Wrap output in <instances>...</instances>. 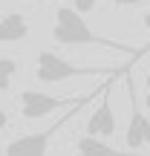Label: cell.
<instances>
[{"instance_id":"1","label":"cell","mask_w":150,"mask_h":156,"mask_svg":"<svg viewBox=\"0 0 150 156\" xmlns=\"http://www.w3.org/2000/svg\"><path fill=\"white\" fill-rule=\"evenodd\" d=\"M52 38H55V44H64V46H104V49H113V52H124V55H130V58H141L147 52V49H136V46H130V44H118V41H113V38L98 35L84 20V15H78L72 6H58L55 9Z\"/></svg>"},{"instance_id":"9","label":"cell","mask_w":150,"mask_h":156,"mask_svg":"<svg viewBox=\"0 0 150 156\" xmlns=\"http://www.w3.org/2000/svg\"><path fill=\"white\" fill-rule=\"evenodd\" d=\"M15 75H17V61L15 58H0V93L12 90Z\"/></svg>"},{"instance_id":"13","label":"cell","mask_w":150,"mask_h":156,"mask_svg":"<svg viewBox=\"0 0 150 156\" xmlns=\"http://www.w3.org/2000/svg\"><path fill=\"white\" fill-rule=\"evenodd\" d=\"M141 23H145V29L150 32V12H145V17H141Z\"/></svg>"},{"instance_id":"2","label":"cell","mask_w":150,"mask_h":156,"mask_svg":"<svg viewBox=\"0 0 150 156\" xmlns=\"http://www.w3.org/2000/svg\"><path fill=\"white\" fill-rule=\"evenodd\" d=\"M35 75H38L40 84H61V81H69V78H89V75H124L127 67L116 69V67H78V64L61 58L58 52H49V49H40L38 58H35Z\"/></svg>"},{"instance_id":"14","label":"cell","mask_w":150,"mask_h":156,"mask_svg":"<svg viewBox=\"0 0 150 156\" xmlns=\"http://www.w3.org/2000/svg\"><path fill=\"white\" fill-rule=\"evenodd\" d=\"M145 107H147V110H150V90H147V98H145Z\"/></svg>"},{"instance_id":"11","label":"cell","mask_w":150,"mask_h":156,"mask_svg":"<svg viewBox=\"0 0 150 156\" xmlns=\"http://www.w3.org/2000/svg\"><path fill=\"white\" fill-rule=\"evenodd\" d=\"M113 3H116L118 9H127V6H141L145 0H113Z\"/></svg>"},{"instance_id":"5","label":"cell","mask_w":150,"mask_h":156,"mask_svg":"<svg viewBox=\"0 0 150 156\" xmlns=\"http://www.w3.org/2000/svg\"><path fill=\"white\" fill-rule=\"evenodd\" d=\"M124 78H127V98H130V122H127V130H124V142L136 153L150 145V116L141 113L139 107V95H136V84L130 78V69L124 73Z\"/></svg>"},{"instance_id":"8","label":"cell","mask_w":150,"mask_h":156,"mask_svg":"<svg viewBox=\"0 0 150 156\" xmlns=\"http://www.w3.org/2000/svg\"><path fill=\"white\" fill-rule=\"evenodd\" d=\"M75 156H145V153H133V151H118L110 142L95 139V136H81L75 145Z\"/></svg>"},{"instance_id":"12","label":"cell","mask_w":150,"mask_h":156,"mask_svg":"<svg viewBox=\"0 0 150 156\" xmlns=\"http://www.w3.org/2000/svg\"><path fill=\"white\" fill-rule=\"evenodd\" d=\"M9 124V116H6V110H0V127H6Z\"/></svg>"},{"instance_id":"16","label":"cell","mask_w":150,"mask_h":156,"mask_svg":"<svg viewBox=\"0 0 150 156\" xmlns=\"http://www.w3.org/2000/svg\"><path fill=\"white\" fill-rule=\"evenodd\" d=\"M32 3H35V0H32Z\"/></svg>"},{"instance_id":"3","label":"cell","mask_w":150,"mask_h":156,"mask_svg":"<svg viewBox=\"0 0 150 156\" xmlns=\"http://www.w3.org/2000/svg\"><path fill=\"white\" fill-rule=\"evenodd\" d=\"M110 81H113V78H110ZM110 81H107V84H110ZM107 84H101L98 90H92L89 95H84L81 104H75L72 110H67L61 119H58V122H52L46 130H38V133H26V136H17V139H12L9 145H6V156H46V151H49V145H52V139H55V133L67 127V122H69V119H75L78 113H81L84 107H87L89 101L95 98V95L104 93Z\"/></svg>"},{"instance_id":"7","label":"cell","mask_w":150,"mask_h":156,"mask_svg":"<svg viewBox=\"0 0 150 156\" xmlns=\"http://www.w3.org/2000/svg\"><path fill=\"white\" fill-rule=\"evenodd\" d=\"M29 38V20L20 12H9L0 17V44H17Z\"/></svg>"},{"instance_id":"10","label":"cell","mask_w":150,"mask_h":156,"mask_svg":"<svg viewBox=\"0 0 150 156\" xmlns=\"http://www.w3.org/2000/svg\"><path fill=\"white\" fill-rule=\"evenodd\" d=\"M61 3H64V6H72L78 15H87V12L95 9V3H98V0H61Z\"/></svg>"},{"instance_id":"6","label":"cell","mask_w":150,"mask_h":156,"mask_svg":"<svg viewBox=\"0 0 150 156\" xmlns=\"http://www.w3.org/2000/svg\"><path fill=\"white\" fill-rule=\"evenodd\" d=\"M110 93H113V81L107 84V90L101 93V101L87 119V130L84 136H95V139H107V136L116 133V113H113V104H110Z\"/></svg>"},{"instance_id":"4","label":"cell","mask_w":150,"mask_h":156,"mask_svg":"<svg viewBox=\"0 0 150 156\" xmlns=\"http://www.w3.org/2000/svg\"><path fill=\"white\" fill-rule=\"evenodd\" d=\"M17 101H20V116L29 122H38V119H46L58 110H72L75 104L84 101V95L81 98H58V95L40 93V90H20Z\"/></svg>"},{"instance_id":"15","label":"cell","mask_w":150,"mask_h":156,"mask_svg":"<svg viewBox=\"0 0 150 156\" xmlns=\"http://www.w3.org/2000/svg\"><path fill=\"white\" fill-rule=\"evenodd\" d=\"M147 90H150V75H147Z\"/></svg>"}]
</instances>
